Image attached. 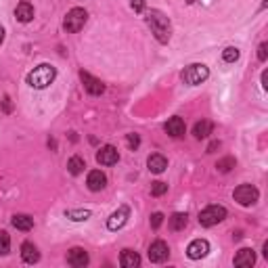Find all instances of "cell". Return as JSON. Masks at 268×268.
<instances>
[{"instance_id":"obj_36","label":"cell","mask_w":268,"mask_h":268,"mask_svg":"<svg viewBox=\"0 0 268 268\" xmlns=\"http://www.w3.org/2000/svg\"><path fill=\"white\" fill-rule=\"evenodd\" d=\"M48 147H51V149L55 151V149H57V140H55V138H48Z\"/></svg>"},{"instance_id":"obj_26","label":"cell","mask_w":268,"mask_h":268,"mask_svg":"<svg viewBox=\"0 0 268 268\" xmlns=\"http://www.w3.org/2000/svg\"><path fill=\"white\" fill-rule=\"evenodd\" d=\"M11 251V237L6 230H0V256H6Z\"/></svg>"},{"instance_id":"obj_13","label":"cell","mask_w":268,"mask_h":268,"mask_svg":"<svg viewBox=\"0 0 268 268\" xmlns=\"http://www.w3.org/2000/svg\"><path fill=\"white\" fill-rule=\"evenodd\" d=\"M164 130H166L168 134H170L172 138H180V136H185V132H187L185 119H182V117H178V115L170 117V119H168V122H166Z\"/></svg>"},{"instance_id":"obj_28","label":"cell","mask_w":268,"mask_h":268,"mask_svg":"<svg viewBox=\"0 0 268 268\" xmlns=\"http://www.w3.org/2000/svg\"><path fill=\"white\" fill-rule=\"evenodd\" d=\"M166 193H168V185H166V182L157 180V182H153V185H151V195L153 197H161V195H166Z\"/></svg>"},{"instance_id":"obj_7","label":"cell","mask_w":268,"mask_h":268,"mask_svg":"<svg viewBox=\"0 0 268 268\" xmlns=\"http://www.w3.org/2000/svg\"><path fill=\"white\" fill-rule=\"evenodd\" d=\"M80 80H82V84H84V90L90 95V96H101L103 93H105V84L98 80V77H95V76H90L88 72H80Z\"/></svg>"},{"instance_id":"obj_29","label":"cell","mask_w":268,"mask_h":268,"mask_svg":"<svg viewBox=\"0 0 268 268\" xmlns=\"http://www.w3.org/2000/svg\"><path fill=\"white\" fill-rule=\"evenodd\" d=\"M126 143H128V149L130 151H136L138 147H140V136L136 132H130L128 136H126Z\"/></svg>"},{"instance_id":"obj_20","label":"cell","mask_w":268,"mask_h":268,"mask_svg":"<svg viewBox=\"0 0 268 268\" xmlns=\"http://www.w3.org/2000/svg\"><path fill=\"white\" fill-rule=\"evenodd\" d=\"M11 224L17 230H25L27 232V230L34 229V218L27 216V214H15V216H13V220H11Z\"/></svg>"},{"instance_id":"obj_35","label":"cell","mask_w":268,"mask_h":268,"mask_svg":"<svg viewBox=\"0 0 268 268\" xmlns=\"http://www.w3.org/2000/svg\"><path fill=\"white\" fill-rule=\"evenodd\" d=\"M4 38H6V32H4V27L0 25V46H2V42H4Z\"/></svg>"},{"instance_id":"obj_38","label":"cell","mask_w":268,"mask_h":268,"mask_svg":"<svg viewBox=\"0 0 268 268\" xmlns=\"http://www.w3.org/2000/svg\"><path fill=\"white\" fill-rule=\"evenodd\" d=\"M187 2H189V4H193V2H195V0H187Z\"/></svg>"},{"instance_id":"obj_24","label":"cell","mask_w":268,"mask_h":268,"mask_svg":"<svg viewBox=\"0 0 268 268\" xmlns=\"http://www.w3.org/2000/svg\"><path fill=\"white\" fill-rule=\"evenodd\" d=\"M65 218L74 222H86L90 218V210H65Z\"/></svg>"},{"instance_id":"obj_3","label":"cell","mask_w":268,"mask_h":268,"mask_svg":"<svg viewBox=\"0 0 268 268\" xmlns=\"http://www.w3.org/2000/svg\"><path fill=\"white\" fill-rule=\"evenodd\" d=\"M86 21H88L86 9H82V6H74L72 11H67L65 19H63V30H65L67 34H76V32L82 30Z\"/></svg>"},{"instance_id":"obj_14","label":"cell","mask_w":268,"mask_h":268,"mask_svg":"<svg viewBox=\"0 0 268 268\" xmlns=\"http://www.w3.org/2000/svg\"><path fill=\"white\" fill-rule=\"evenodd\" d=\"M232 264H235L237 268H251L253 264H256V253H253V249H249V248L239 249L237 256L232 258Z\"/></svg>"},{"instance_id":"obj_18","label":"cell","mask_w":268,"mask_h":268,"mask_svg":"<svg viewBox=\"0 0 268 268\" xmlns=\"http://www.w3.org/2000/svg\"><path fill=\"white\" fill-rule=\"evenodd\" d=\"M21 260H23L25 264H36L40 260V251H38L36 245L30 243V241H25L21 245Z\"/></svg>"},{"instance_id":"obj_15","label":"cell","mask_w":268,"mask_h":268,"mask_svg":"<svg viewBox=\"0 0 268 268\" xmlns=\"http://www.w3.org/2000/svg\"><path fill=\"white\" fill-rule=\"evenodd\" d=\"M86 185L93 193H98V191H103V189L107 187V176H105L101 170H93V172H88Z\"/></svg>"},{"instance_id":"obj_5","label":"cell","mask_w":268,"mask_h":268,"mask_svg":"<svg viewBox=\"0 0 268 268\" xmlns=\"http://www.w3.org/2000/svg\"><path fill=\"white\" fill-rule=\"evenodd\" d=\"M224 218H227V208H222V206H208L206 210L199 211V224L206 229L220 224Z\"/></svg>"},{"instance_id":"obj_9","label":"cell","mask_w":268,"mask_h":268,"mask_svg":"<svg viewBox=\"0 0 268 268\" xmlns=\"http://www.w3.org/2000/svg\"><path fill=\"white\" fill-rule=\"evenodd\" d=\"M128 218H130V208L128 206H119L114 214L107 218V229L109 230H119L126 222H128Z\"/></svg>"},{"instance_id":"obj_17","label":"cell","mask_w":268,"mask_h":268,"mask_svg":"<svg viewBox=\"0 0 268 268\" xmlns=\"http://www.w3.org/2000/svg\"><path fill=\"white\" fill-rule=\"evenodd\" d=\"M147 168H149V172H153V174H164L168 168V159L161 153H153V155H149V159H147Z\"/></svg>"},{"instance_id":"obj_23","label":"cell","mask_w":268,"mask_h":268,"mask_svg":"<svg viewBox=\"0 0 268 268\" xmlns=\"http://www.w3.org/2000/svg\"><path fill=\"white\" fill-rule=\"evenodd\" d=\"M84 168H86V161H84L80 155H74L72 159L67 161V170L72 176H77V174H82L84 172Z\"/></svg>"},{"instance_id":"obj_8","label":"cell","mask_w":268,"mask_h":268,"mask_svg":"<svg viewBox=\"0 0 268 268\" xmlns=\"http://www.w3.org/2000/svg\"><path fill=\"white\" fill-rule=\"evenodd\" d=\"M149 260L153 264H161V262H166L168 256H170V248H168V243L166 241H161V239H157V241H153L151 243V248H149Z\"/></svg>"},{"instance_id":"obj_32","label":"cell","mask_w":268,"mask_h":268,"mask_svg":"<svg viewBox=\"0 0 268 268\" xmlns=\"http://www.w3.org/2000/svg\"><path fill=\"white\" fill-rule=\"evenodd\" d=\"M2 111H4L6 115L13 114V101H11V96H9V95H4V96H2Z\"/></svg>"},{"instance_id":"obj_1","label":"cell","mask_w":268,"mask_h":268,"mask_svg":"<svg viewBox=\"0 0 268 268\" xmlns=\"http://www.w3.org/2000/svg\"><path fill=\"white\" fill-rule=\"evenodd\" d=\"M145 21H147V25L151 27V34L155 36V40H157L159 44H168V42H170V38H172V23H170V19H168L164 13L157 11V9H151L145 15Z\"/></svg>"},{"instance_id":"obj_30","label":"cell","mask_w":268,"mask_h":268,"mask_svg":"<svg viewBox=\"0 0 268 268\" xmlns=\"http://www.w3.org/2000/svg\"><path fill=\"white\" fill-rule=\"evenodd\" d=\"M161 222H164V214H161V211H155V214H151V229L157 230L161 227Z\"/></svg>"},{"instance_id":"obj_37","label":"cell","mask_w":268,"mask_h":268,"mask_svg":"<svg viewBox=\"0 0 268 268\" xmlns=\"http://www.w3.org/2000/svg\"><path fill=\"white\" fill-rule=\"evenodd\" d=\"M262 256L268 260V241H264V248H262Z\"/></svg>"},{"instance_id":"obj_19","label":"cell","mask_w":268,"mask_h":268,"mask_svg":"<svg viewBox=\"0 0 268 268\" xmlns=\"http://www.w3.org/2000/svg\"><path fill=\"white\" fill-rule=\"evenodd\" d=\"M119 266L122 268H138L140 266V256L132 249H124L119 253Z\"/></svg>"},{"instance_id":"obj_27","label":"cell","mask_w":268,"mask_h":268,"mask_svg":"<svg viewBox=\"0 0 268 268\" xmlns=\"http://www.w3.org/2000/svg\"><path fill=\"white\" fill-rule=\"evenodd\" d=\"M239 48H235V46H229V48H224L222 51V61L224 63H235L237 59H239Z\"/></svg>"},{"instance_id":"obj_31","label":"cell","mask_w":268,"mask_h":268,"mask_svg":"<svg viewBox=\"0 0 268 268\" xmlns=\"http://www.w3.org/2000/svg\"><path fill=\"white\" fill-rule=\"evenodd\" d=\"M258 59L262 63L268 59V42H262V44L258 46Z\"/></svg>"},{"instance_id":"obj_33","label":"cell","mask_w":268,"mask_h":268,"mask_svg":"<svg viewBox=\"0 0 268 268\" xmlns=\"http://www.w3.org/2000/svg\"><path fill=\"white\" fill-rule=\"evenodd\" d=\"M145 4H147V0H130V6H132L134 13H143Z\"/></svg>"},{"instance_id":"obj_34","label":"cell","mask_w":268,"mask_h":268,"mask_svg":"<svg viewBox=\"0 0 268 268\" xmlns=\"http://www.w3.org/2000/svg\"><path fill=\"white\" fill-rule=\"evenodd\" d=\"M216 149H220V140H211L206 151H208V153H216Z\"/></svg>"},{"instance_id":"obj_2","label":"cell","mask_w":268,"mask_h":268,"mask_svg":"<svg viewBox=\"0 0 268 268\" xmlns=\"http://www.w3.org/2000/svg\"><path fill=\"white\" fill-rule=\"evenodd\" d=\"M55 77H57V69H55L51 63H40L38 67H34L32 72L27 74L25 82L36 90H44L55 82Z\"/></svg>"},{"instance_id":"obj_25","label":"cell","mask_w":268,"mask_h":268,"mask_svg":"<svg viewBox=\"0 0 268 268\" xmlns=\"http://www.w3.org/2000/svg\"><path fill=\"white\" fill-rule=\"evenodd\" d=\"M235 166H237V159H235V157H222V159L216 164L218 172H222V174H229Z\"/></svg>"},{"instance_id":"obj_6","label":"cell","mask_w":268,"mask_h":268,"mask_svg":"<svg viewBox=\"0 0 268 268\" xmlns=\"http://www.w3.org/2000/svg\"><path fill=\"white\" fill-rule=\"evenodd\" d=\"M232 199H235L239 206L249 208L260 199V191L253 185H239L235 189V193H232Z\"/></svg>"},{"instance_id":"obj_16","label":"cell","mask_w":268,"mask_h":268,"mask_svg":"<svg viewBox=\"0 0 268 268\" xmlns=\"http://www.w3.org/2000/svg\"><path fill=\"white\" fill-rule=\"evenodd\" d=\"M15 19L19 21V23H30V21L34 19V6H32V2L21 0V2L17 4V9H15Z\"/></svg>"},{"instance_id":"obj_10","label":"cell","mask_w":268,"mask_h":268,"mask_svg":"<svg viewBox=\"0 0 268 268\" xmlns=\"http://www.w3.org/2000/svg\"><path fill=\"white\" fill-rule=\"evenodd\" d=\"M96 161L101 166H114L119 161V153H117V149L114 145H105L96 151Z\"/></svg>"},{"instance_id":"obj_12","label":"cell","mask_w":268,"mask_h":268,"mask_svg":"<svg viewBox=\"0 0 268 268\" xmlns=\"http://www.w3.org/2000/svg\"><path fill=\"white\" fill-rule=\"evenodd\" d=\"M90 262V256H88V251L86 249H82V248H72L67 251V264L69 266H74V268H84V266H88Z\"/></svg>"},{"instance_id":"obj_11","label":"cell","mask_w":268,"mask_h":268,"mask_svg":"<svg viewBox=\"0 0 268 268\" xmlns=\"http://www.w3.org/2000/svg\"><path fill=\"white\" fill-rule=\"evenodd\" d=\"M208 251H210V243L206 239H193L187 248V256L191 260H201L208 256Z\"/></svg>"},{"instance_id":"obj_4","label":"cell","mask_w":268,"mask_h":268,"mask_svg":"<svg viewBox=\"0 0 268 268\" xmlns=\"http://www.w3.org/2000/svg\"><path fill=\"white\" fill-rule=\"evenodd\" d=\"M208 77H210V69L203 63H193V65L185 67V72H182V82L189 84V86H199Z\"/></svg>"},{"instance_id":"obj_22","label":"cell","mask_w":268,"mask_h":268,"mask_svg":"<svg viewBox=\"0 0 268 268\" xmlns=\"http://www.w3.org/2000/svg\"><path fill=\"white\" fill-rule=\"evenodd\" d=\"M189 224V216L187 214H182V211H176V214H172L170 216V229L174 230V232H178V230H182Z\"/></svg>"},{"instance_id":"obj_21","label":"cell","mask_w":268,"mask_h":268,"mask_svg":"<svg viewBox=\"0 0 268 268\" xmlns=\"http://www.w3.org/2000/svg\"><path fill=\"white\" fill-rule=\"evenodd\" d=\"M211 122H208V119H201V122H197L195 126H193V136L197 138V140H203V138H208L210 134H211Z\"/></svg>"}]
</instances>
